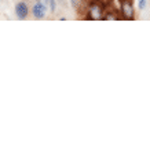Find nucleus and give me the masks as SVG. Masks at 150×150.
<instances>
[{
  "label": "nucleus",
  "instance_id": "f257e3e1",
  "mask_svg": "<svg viewBox=\"0 0 150 150\" xmlns=\"http://www.w3.org/2000/svg\"><path fill=\"white\" fill-rule=\"evenodd\" d=\"M105 10H106V4L102 0H91L86 8V18L91 21H100L105 18Z\"/></svg>",
  "mask_w": 150,
  "mask_h": 150
},
{
  "label": "nucleus",
  "instance_id": "f03ea898",
  "mask_svg": "<svg viewBox=\"0 0 150 150\" xmlns=\"http://www.w3.org/2000/svg\"><path fill=\"white\" fill-rule=\"evenodd\" d=\"M120 1V17L127 21H132L135 18V6L134 0H118Z\"/></svg>",
  "mask_w": 150,
  "mask_h": 150
},
{
  "label": "nucleus",
  "instance_id": "7ed1b4c3",
  "mask_svg": "<svg viewBox=\"0 0 150 150\" xmlns=\"http://www.w3.org/2000/svg\"><path fill=\"white\" fill-rule=\"evenodd\" d=\"M47 4H44L43 1H36L35 4H33L32 7V15H33V18H36V19H43V18H46V14H47Z\"/></svg>",
  "mask_w": 150,
  "mask_h": 150
},
{
  "label": "nucleus",
  "instance_id": "20e7f679",
  "mask_svg": "<svg viewBox=\"0 0 150 150\" xmlns=\"http://www.w3.org/2000/svg\"><path fill=\"white\" fill-rule=\"evenodd\" d=\"M29 13H30V10H29V6L25 3V1H19L17 3L15 6V15H17V18L18 19H26L29 17Z\"/></svg>",
  "mask_w": 150,
  "mask_h": 150
},
{
  "label": "nucleus",
  "instance_id": "39448f33",
  "mask_svg": "<svg viewBox=\"0 0 150 150\" xmlns=\"http://www.w3.org/2000/svg\"><path fill=\"white\" fill-rule=\"evenodd\" d=\"M47 7L50 8L51 13H55V10H57V3H55V0H48V4Z\"/></svg>",
  "mask_w": 150,
  "mask_h": 150
},
{
  "label": "nucleus",
  "instance_id": "423d86ee",
  "mask_svg": "<svg viewBox=\"0 0 150 150\" xmlns=\"http://www.w3.org/2000/svg\"><path fill=\"white\" fill-rule=\"evenodd\" d=\"M146 6H147V0H138V8L141 10H145Z\"/></svg>",
  "mask_w": 150,
  "mask_h": 150
},
{
  "label": "nucleus",
  "instance_id": "0eeeda50",
  "mask_svg": "<svg viewBox=\"0 0 150 150\" xmlns=\"http://www.w3.org/2000/svg\"><path fill=\"white\" fill-rule=\"evenodd\" d=\"M43 3H44V4H48V0H43Z\"/></svg>",
  "mask_w": 150,
  "mask_h": 150
},
{
  "label": "nucleus",
  "instance_id": "6e6552de",
  "mask_svg": "<svg viewBox=\"0 0 150 150\" xmlns=\"http://www.w3.org/2000/svg\"><path fill=\"white\" fill-rule=\"evenodd\" d=\"M35 1H39V0H35Z\"/></svg>",
  "mask_w": 150,
  "mask_h": 150
}]
</instances>
